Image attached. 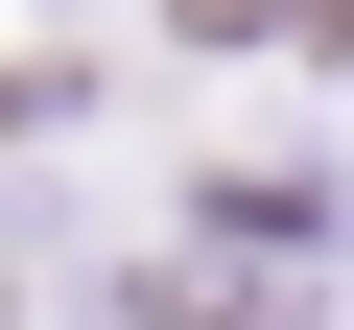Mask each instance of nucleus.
Listing matches in <instances>:
<instances>
[{
	"label": "nucleus",
	"mask_w": 354,
	"mask_h": 330,
	"mask_svg": "<svg viewBox=\"0 0 354 330\" xmlns=\"http://www.w3.org/2000/svg\"><path fill=\"white\" fill-rule=\"evenodd\" d=\"M165 24H189V48H283V0H165Z\"/></svg>",
	"instance_id": "obj_1"
}]
</instances>
